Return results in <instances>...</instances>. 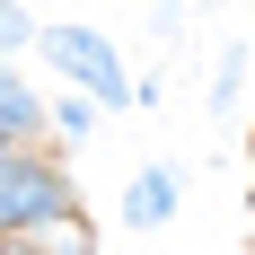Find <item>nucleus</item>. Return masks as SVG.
Masks as SVG:
<instances>
[{
	"label": "nucleus",
	"mask_w": 255,
	"mask_h": 255,
	"mask_svg": "<svg viewBox=\"0 0 255 255\" xmlns=\"http://www.w3.org/2000/svg\"><path fill=\"white\" fill-rule=\"evenodd\" d=\"M44 62L71 79L79 97H97V106H132V71H124V53L106 44L97 26H44Z\"/></svg>",
	"instance_id": "f03ea898"
},
{
	"label": "nucleus",
	"mask_w": 255,
	"mask_h": 255,
	"mask_svg": "<svg viewBox=\"0 0 255 255\" xmlns=\"http://www.w3.org/2000/svg\"><path fill=\"white\" fill-rule=\"evenodd\" d=\"M238 88H247V62H238V53H220V62H211V124H229V115H238Z\"/></svg>",
	"instance_id": "20e7f679"
},
{
	"label": "nucleus",
	"mask_w": 255,
	"mask_h": 255,
	"mask_svg": "<svg viewBox=\"0 0 255 255\" xmlns=\"http://www.w3.org/2000/svg\"><path fill=\"white\" fill-rule=\"evenodd\" d=\"M71 211H79V194L62 185V167H44L35 150H0V238L71 220Z\"/></svg>",
	"instance_id": "f257e3e1"
},
{
	"label": "nucleus",
	"mask_w": 255,
	"mask_h": 255,
	"mask_svg": "<svg viewBox=\"0 0 255 255\" xmlns=\"http://www.w3.org/2000/svg\"><path fill=\"white\" fill-rule=\"evenodd\" d=\"M0 255H44V247H35V238L18 229V238H0Z\"/></svg>",
	"instance_id": "0eeeda50"
},
{
	"label": "nucleus",
	"mask_w": 255,
	"mask_h": 255,
	"mask_svg": "<svg viewBox=\"0 0 255 255\" xmlns=\"http://www.w3.org/2000/svg\"><path fill=\"white\" fill-rule=\"evenodd\" d=\"M53 124L71 132V141H88V132H97V97H62V106H53Z\"/></svg>",
	"instance_id": "423d86ee"
},
{
	"label": "nucleus",
	"mask_w": 255,
	"mask_h": 255,
	"mask_svg": "<svg viewBox=\"0 0 255 255\" xmlns=\"http://www.w3.org/2000/svg\"><path fill=\"white\" fill-rule=\"evenodd\" d=\"M176 203H185L176 167H132V185H124V229H167Z\"/></svg>",
	"instance_id": "7ed1b4c3"
},
{
	"label": "nucleus",
	"mask_w": 255,
	"mask_h": 255,
	"mask_svg": "<svg viewBox=\"0 0 255 255\" xmlns=\"http://www.w3.org/2000/svg\"><path fill=\"white\" fill-rule=\"evenodd\" d=\"M26 44H44V26L26 18V0H0V62H9V53H26Z\"/></svg>",
	"instance_id": "39448f33"
}]
</instances>
